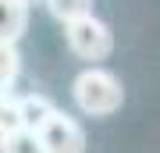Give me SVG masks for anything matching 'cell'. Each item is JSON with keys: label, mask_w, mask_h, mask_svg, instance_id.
Instances as JSON below:
<instances>
[{"label": "cell", "mask_w": 160, "mask_h": 153, "mask_svg": "<svg viewBox=\"0 0 160 153\" xmlns=\"http://www.w3.org/2000/svg\"><path fill=\"white\" fill-rule=\"evenodd\" d=\"M22 110H18V96L7 93L4 96V107H0V139L4 135H14V132H22Z\"/></svg>", "instance_id": "cell-9"}, {"label": "cell", "mask_w": 160, "mask_h": 153, "mask_svg": "<svg viewBox=\"0 0 160 153\" xmlns=\"http://www.w3.org/2000/svg\"><path fill=\"white\" fill-rule=\"evenodd\" d=\"M71 96H75V107L82 114H89V118H110L125 103V89H121V79L114 71L92 64V68L75 75Z\"/></svg>", "instance_id": "cell-1"}, {"label": "cell", "mask_w": 160, "mask_h": 153, "mask_svg": "<svg viewBox=\"0 0 160 153\" xmlns=\"http://www.w3.org/2000/svg\"><path fill=\"white\" fill-rule=\"evenodd\" d=\"M0 4H22V7H32L36 0H0Z\"/></svg>", "instance_id": "cell-10"}, {"label": "cell", "mask_w": 160, "mask_h": 153, "mask_svg": "<svg viewBox=\"0 0 160 153\" xmlns=\"http://www.w3.org/2000/svg\"><path fill=\"white\" fill-rule=\"evenodd\" d=\"M0 142H4V153H46L39 132H29V128L14 132V135H4Z\"/></svg>", "instance_id": "cell-8"}, {"label": "cell", "mask_w": 160, "mask_h": 153, "mask_svg": "<svg viewBox=\"0 0 160 153\" xmlns=\"http://www.w3.org/2000/svg\"><path fill=\"white\" fill-rule=\"evenodd\" d=\"M46 4V11H50L57 22H75V18H86L92 14V0H43Z\"/></svg>", "instance_id": "cell-7"}, {"label": "cell", "mask_w": 160, "mask_h": 153, "mask_svg": "<svg viewBox=\"0 0 160 153\" xmlns=\"http://www.w3.org/2000/svg\"><path fill=\"white\" fill-rule=\"evenodd\" d=\"M18 110H22V125L29 132H39L46 121L57 114L50 96H43V93H29V96H18Z\"/></svg>", "instance_id": "cell-4"}, {"label": "cell", "mask_w": 160, "mask_h": 153, "mask_svg": "<svg viewBox=\"0 0 160 153\" xmlns=\"http://www.w3.org/2000/svg\"><path fill=\"white\" fill-rule=\"evenodd\" d=\"M39 139L46 153H86V132L75 118H68L64 110H57L50 121L39 128Z\"/></svg>", "instance_id": "cell-3"}, {"label": "cell", "mask_w": 160, "mask_h": 153, "mask_svg": "<svg viewBox=\"0 0 160 153\" xmlns=\"http://www.w3.org/2000/svg\"><path fill=\"white\" fill-rule=\"evenodd\" d=\"M64 39H68L71 54H78L82 61H103V57H110V50H114V32L96 14L68 22L64 25Z\"/></svg>", "instance_id": "cell-2"}, {"label": "cell", "mask_w": 160, "mask_h": 153, "mask_svg": "<svg viewBox=\"0 0 160 153\" xmlns=\"http://www.w3.org/2000/svg\"><path fill=\"white\" fill-rule=\"evenodd\" d=\"M22 71V57H18V43L0 39V85H4V96L11 93V85Z\"/></svg>", "instance_id": "cell-5"}, {"label": "cell", "mask_w": 160, "mask_h": 153, "mask_svg": "<svg viewBox=\"0 0 160 153\" xmlns=\"http://www.w3.org/2000/svg\"><path fill=\"white\" fill-rule=\"evenodd\" d=\"M25 25H29V7L22 4H4V25H0V39H11L18 43L25 32Z\"/></svg>", "instance_id": "cell-6"}]
</instances>
